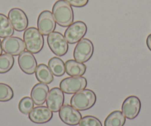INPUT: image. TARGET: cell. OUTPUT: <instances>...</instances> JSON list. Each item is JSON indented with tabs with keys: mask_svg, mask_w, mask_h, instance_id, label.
<instances>
[{
	"mask_svg": "<svg viewBox=\"0 0 151 126\" xmlns=\"http://www.w3.org/2000/svg\"><path fill=\"white\" fill-rule=\"evenodd\" d=\"M94 52L93 44L90 39L82 38L76 45L73 51L74 60L80 63H86L92 58Z\"/></svg>",
	"mask_w": 151,
	"mask_h": 126,
	"instance_id": "5",
	"label": "cell"
},
{
	"mask_svg": "<svg viewBox=\"0 0 151 126\" xmlns=\"http://www.w3.org/2000/svg\"><path fill=\"white\" fill-rule=\"evenodd\" d=\"M18 63L21 70L27 75L34 74L37 68L36 58L29 51H24L19 56Z\"/></svg>",
	"mask_w": 151,
	"mask_h": 126,
	"instance_id": "14",
	"label": "cell"
},
{
	"mask_svg": "<svg viewBox=\"0 0 151 126\" xmlns=\"http://www.w3.org/2000/svg\"><path fill=\"white\" fill-rule=\"evenodd\" d=\"M56 22L50 11H44L38 16L37 27L43 36H48L56 29Z\"/></svg>",
	"mask_w": 151,
	"mask_h": 126,
	"instance_id": "9",
	"label": "cell"
},
{
	"mask_svg": "<svg viewBox=\"0 0 151 126\" xmlns=\"http://www.w3.org/2000/svg\"><path fill=\"white\" fill-rule=\"evenodd\" d=\"M8 19L17 32L24 31L28 26V18L22 9L14 8L8 12Z\"/></svg>",
	"mask_w": 151,
	"mask_h": 126,
	"instance_id": "11",
	"label": "cell"
},
{
	"mask_svg": "<svg viewBox=\"0 0 151 126\" xmlns=\"http://www.w3.org/2000/svg\"><path fill=\"white\" fill-rule=\"evenodd\" d=\"M79 126H102L101 121L93 116H85L81 119Z\"/></svg>",
	"mask_w": 151,
	"mask_h": 126,
	"instance_id": "25",
	"label": "cell"
},
{
	"mask_svg": "<svg viewBox=\"0 0 151 126\" xmlns=\"http://www.w3.org/2000/svg\"><path fill=\"white\" fill-rule=\"evenodd\" d=\"M88 31V27L84 21H76L68 27L65 32V38L68 44L78 43L83 38Z\"/></svg>",
	"mask_w": 151,
	"mask_h": 126,
	"instance_id": "7",
	"label": "cell"
},
{
	"mask_svg": "<svg viewBox=\"0 0 151 126\" xmlns=\"http://www.w3.org/2000/svg\"><path fill=\"white\" fill-rule=\"evenodd\" d=\"M141 101L138 97L131 95L126 98L122 105V111L128 120H134L140 112Z\"/></svg>",
	"mask_w": 151,
	"mask_h": 126,
	"instance_id": "10",
	"label": "cell"
},
{
	"mask_svg": "<svg viewBox=\"0 0 151 126\" xmlns=\"http://www.w3.org/2000/svg\"><path fill=\"white\" fill-rule=\"evenodd\" d=\"M47 44L52 53L56 56H64L68 51V43L59 32H52L47 36Z\"/></svg>",
	"mask_w": 151,
	"mask_h": 126,
	"instance_id": "4",
	"label": "cell"
},
{
	"mask_svg": "<svg viewBox=\"0 0 151 126\" xmlns=\"http://www.w3.org/2000/svg\"><path fill=\"white\" fill-rule=\"evenodd\" d=\"M146 44L147 46V48L149 49L150 51H151V34H150L147 38Z\"/></svg>",
	"mask_w": 151,
	"mask_h": 126,
	"instance_id": "27",
	"label": "cell"
},
{
	"mask_svg": "<svg viewBox=\"0 0 151 126\" xmlns=\"http://www.w3.org/2000/svg\"><path fill=\"white\" fill-rule=\"evenodd\" d=\"M65 95L60 88H52L48 92L46 99V104L49 109L53 112H59L64 105Z\"/></svg>",
	"mask_w": 151,
	"mask_h": 126,
	"instance_id": "13",
	"label": "cell"
},
{
	"mask_svg": "<svg viewBox=\"0 0 151 126\" xmlns=\"http://www.w3.org/2000/svg\"><path fill=\"white\" fill-rule=\"evenodd\" d=\"M88 81L82 76L70 77L62 80L59 84V88L62 92L68 95H73L77 93L86 88Z\"/></svg>",
	"mask_w": 151,
	"mask_h": 126,
	"instance_id": "6",
	"label": "cell"
},
{
	"mask_svg": "<svg viewBox=\"0 0 151 126\" xmlns=\"http://www.w3.org/2000/svg\"><path fill=\"white\" fill-rule=\"evenodd\" d=\"M14 90L6 83H0V102H8L14 98Z\"/></svg>",
	"mask_w": 151,
	"mask_h": 126,
	"instance_id": "23",
	"label": "cell"
},
{
	"mask_svg": "<svg viewBox=\"0 0 151 126\" xmlns=\"http://www.w3.org/2000/svg\"><path fill=\"white\" fill-rule=\"evenodd\" d=\"M29 120L36 124H45L53 118V111H50L47 107L38 105L33 108L28 114Z\"/></svg>",
	"mask_w": 151,
	"mask_h": 126,
	"instance_id": "15",
	"label": "cell"
},
{
	"mask_svg": "<svg viewBox=\"0 0 151 126\" xmlns=\"http://www.w3.org/2000/svg\"><path fill=\"white\" fill-rule=\"evenodd\" d=\"M2 47L5 53L13 56H19L26 49L24 41L17 36H10L4 38L2 41Z\"/></svg>",
	"mask_w": 151,
	"mask_h": 126,
	"instance_id": "8",
	"label": "cell"
},
{
	"mask_svg": "<svg viewBox=\"0 0 151 126\" xmlns=\"http://www.w3.org/2000/svg\"><path fill=\"white\" fill-rule=\"evenodd\" d=\"M48 67L53 75L56 77H62L66 72L65 63L63 61L58 57H53L48 61Z\"/></svg>",
	"mask_w": 151,
	"mask_h": 126,
	"instance_id": "20",
	"label": "cell"
},
{
	"mask_svg": "<svg viewBox=\"0 0 151 126\" xmlns=\"http://www.w3.org/2000/svg\"><path fill=\"white\" fill-rule=\"evenodd\" d=\"M49 87L47 84L39 83L32 88L30 97L36 105H42L45 103L49 92Z\"/></svg>",
	"mask_w": 151,
	"mask_h": 126,
	"instance_id": "16",
	"label": "cell"
},
{
	"mask_svg": "<svg viewBox=\"0 0 151 126\" xmlns=\"http://www.w3.org/2000/svg\"><path fill=\"white\" fill-rule=\"evenodd\" d=\"M14 58L12 55L5 53L0 56V74L7 73L13 68Z\"/></svg>",
	"mask_w": 151,
	"mask_h": 126,
	"instance_id": "22",
	"label": "cell"
},
{
	"mask_svg": "<svg viewBox=\"0 0 151 126\" xmlns=\"http://www.w3.org/2000/svg\"><path fill=\"white\" fill-rule=\"evenodd\" d=\"M126 117L121 111H114L110 113L104 120V126H124Z\"/></svg>",
	"mask_w": 151,
	"mask_h": 126,
	"instance_id": "19",
	"label": "cell"
},
{
	"mask_svg": "<svg viewBox=\"0 0 151 126\" xmlns=\"http://www.w3.org/2000/svg\"><path fill=\"white\" fill-rule=\"evenodd\" d=\"M65 70L66 73L70 77L82 76L86 72L87 66L85 63L70 59L65 62Z\"/></svg>",
	"mask_w": 151,
	"mask_h": 126,
	"instance_id": "17",
	"label": "cell"
},
{
	"mask_svg": "<svg viewBox=\"0 0 151 126\" xmlns=\"http://www.w3.org/2000/svg\"><path fill=\"white\" fill-rule=\"evenodd\" d=\"M14 33V29L11 21L5 14H0V38L12 36Z\"/></svg>",
	"mask_w": 151,
	"mask_h": 126,
	"instance_id": "21",
	"label": "cell"
},
{
	"mask_svg": "<svg viewBox=\"0 0 151 126\" xmlns=\"http://www.w3.org/2000/svg\"><path fill=\"white\" fill-rule=\"evenodd\" d=\"M70 5L75 8H83L89 2V0H65Z\"/></svg>",
	"mask_w": 151,
	"mask_h": 126,
	"instance_id": "26",
	"label": "cell"
},
{
	"mask_svg": "<svg viewBox=\"0 0 151 126\" xmlns=\"http://www.w3.org/2000/svg\"><path fill=\"white\" fill-rule=\"evenodd\" d=\"M59 116L60 120L65 124L70 126L79 125L81 119L82 118V114L78 110L68 104L62 105L59 111Z\"/></svg>",
	"mask_w": 151,
	"mask_h": 126,
	"instance_id": "12",
	"label": "cell"
},
{
	"mask_svg": "<svg viewBox=\"0 0 151 126\" xmlns=\"http://www.w3.org/2000/svg\"><path fill=\"white\" fill-rule=\"evenodd\" d=\"M96 95L91 89H85L74 94L70 99V105L78 111H86L95 105Z\"/></svg>",
	"mask_w": 151,
	"mask_h": 126,
	"instance_id": "3",
	"label": "cell"
},
{
	"mask_svg": "<svg viewBox=\"0 0 151 126\" xmlns=\"http://www.w3.org/2000/svg\"><path fill=\"white\" fill-rule=\"evenodd\" d=\"M34 107V103L30 97H24L19 103V110L22 114H29Z\"/></svg>",
	"mask_w": 151,
	"mask_h": 126,
	"instance_id": "24",
	"label": "cell"
},
{
	"mask_svg": "<svg viewBox=\"0 0 151 126\" xmlns=\"http://www.w3.org/2000/svg\"><path fill=\"white\" fill-rule=\"evenodd\" d=\"M54 19L61 27H69L74 19V14L71 5L65 0H58L55 2L52 9Z\"/></svg>",
	"mask_w": 151,
	"mask_h": 126,
	"instance_id": "1",
	"label": "cell"
},
{
	"mask_svg": "<svg viewBox=\"0 0 151 126\" xmlns=\"http://www.w3.org/2000/svg\"><path fill=\"white\" fill-rule=\"evenodd\" d=\"M2 51H3V50H2V41H1V39H0V56L2 55Z\"/></svg>",
	"mask_w": 151,
	"mask_h": 126,
	"instance_id": "28",
	"label": "cell"
},
{
	"mask_svg": "<svg viewBox=\"0 0 151 126\" xmlns=\"http://www.w3.org/2000/svg\"><path fill=\"white\" fill-rule=\"evenodd\" d=\"M36 78L40 83L45 84H50L53 81V75L50 68L45 63H40L35 72Z\"/></svg>",
	"mask_w": 151,
	"mask_h": 126,
	"instance_id": "18",
	"label": "cell"
},
{
	"mask_svg": "<svg viewBox=\"0 0 151 126\" xmlns=\"http://www.w3.org/2000/svg\"><path fill=\"white\" fill-rule=\"evenodd\" d=\"M23 41L27 51L33 54H37L44 47V37L36 27H30L26 29L23 35Z\"/></svg>",
	"mask_w": 151,
	"mask_h": 126,
	"instance_id": "2",
	"label": "cell"
}]
</instances>
